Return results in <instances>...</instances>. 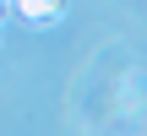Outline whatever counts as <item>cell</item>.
Listing matches in <instances>:
<instances>
[{"mask_svg":"<svg viewBox=\"0 0 147 136\" xmlns=\"http://www.w3.org/2000/svg\"><path fill=\"white\" fill-rule=\"evenodd\" d=\"M11 5H16V16L33 22V27H49V22L65 16V0H11Z\"/></svg>","mask_w":147,"mask_h":136,"instance_id":"obj_1","label":"cell"},{"mask_svg":"<svg viewBox=\"0 0 147 136\" xmlns=\"http://www.w3.org/2000/svg\"><path fill=\"white\" fill-rule=\"evenodd\" d=\"M5 5H11V0H0V16H5Z\"/></svg>","mask_w":147,"mask_h":136,"instance_id":"obj_2","label":"cell"}]
</instances>
